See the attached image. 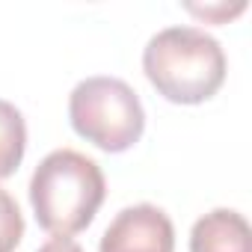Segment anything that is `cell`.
Masks as SVG:
<instances>
[{"mask_svg":"<svg viewBox=\"0 0 252 252\" xmlns=\"http://www.w3.org/2000/svg\"><path fill=\"white\" fill-rule=\"evenodd\" d=\"M149 83L175 104H202L225 80V54L220 42L199 27H166L143 51Z\"/></svg>","mask_w":252,"mask_h":252,"instance_id":"obj_1","label":"cell"},{"mask_svg":"<svg viewBox=\"0 0 252 252\" xmlns=\"http://www.w3.org/2000/svg\"><path fill=\"white\" fill-rule=\"evenodd\" d=\"M107 184L101 166L74 149L51 152L30 178V205L36 211V222L57 237L83 231L95 220Z\"/></svg>","mask_w":252,"mask_h":252,"instance_id":"obj_2","label":"cell"},{"mask_svg":"<svg viewBox=\"0 0 252 252\" xmlns=\"http://www.w3.org/2000/svg\"><path fill=\"white\" fill-rule=\"evenodd\" d=\"M71 128L101 152L131 149L146 128L140 95L119 77H86L68 95Z\"/></svg>","mask_w":252,"mask_h":252,"instance_id":"obj_3","label":"cell"},{"mask_svg":"<svg viewBox=\"0 0 252 252\" xmlns=\"http://www.w3.org/2000/svg\"><path fill=\"white\" fill-rule=\"evenodd\" d=\"M175 228L172 220L155 205L122 208L101 234L98 252H172Z\"/></svg>","mask_w":252,"mask_h":252,"instance_id":"obj_4","label":"cell"},{"mask_svg":"<svg viewBox=\"0 0 252 252\" xmlns=\"http://www.w3.org/2000/svg\"><path fill=\"white\" fill-rule=\"evenodd\" d=\"M190 252H252V231L243 214L214 208L190 231Z\"/></svg>","mask_w":252,"mask_h":252,"instance_id":"obj_5","label":"cell"},{"mask_svg":"<svg viewBox=\"0 0 252 252\" xmlns=\"http://www.w3.org/2000/svg\"><path fill=\"white\" fill-rule=\"evenodd\" d=\"M24 149H27L24 116L15 104L0 98V178H9L21 166Z\"/></svg>","mask_w":252,"mask_h":252,"instance_id":"obj_6","label":"cell"},{"mask_svg":"<svg viewBox=\"0 0 252 252\" xmlns=\"http://www.w3.org/2000/svg\"><path fill=\"white\" fill-rule=\"evenodd\" d=\"M24 237V217L18 202L0 187V252H15Z\"/></svg>","mask_w":252,"mask_h":252,"instance_id":"obj_7","label":"cell"},{"mask_svg":"<svg viewBox=\"0 0 252 252\" xmlns=\"http://www.w3.org/2000/svg\"><path fill=\"white\" fill-rule=\"evenodd\" d=\"M36 252H83L80 243H74L71 237H51L48 243H42Z\"/></svg>","mask_w":252,"mask_h":252,"instance_id":"obj_8","label":"cell"},{"mask_svg":"<svg viewBox=\"0 0 252 252\" xmlns=\"http://www.w3.org/2000/svg\"><path fill=\"white\" fill-rule=\"evenodd\" d=\"M190 12H196V15H205V18H222V15H237V12H243L246 9V3H240V6H234V9H225V6H187Z\"/></svg>","mask_w":252,"mask_h":252,"instance_id":"obj_9","label":"cell"}]
</instances>
